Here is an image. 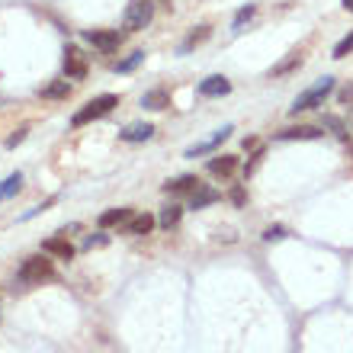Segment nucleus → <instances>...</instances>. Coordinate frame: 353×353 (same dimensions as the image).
<instances>
[{"label": "nucleus", "mask_w": 353, "mask_h": 353, "mask_svg": "<svg viewBox=\"0 0 353 353\" xmlns=\"http://www.w3.org/2000/svg\"><path fill=\"white\" fill-rule=\"evenodd\" d=\"M331 93H334V77H318V81L308 87V90H302L296 100H292V106H289V116H299V112L315 110V106H321V103H325Z\"/></svg>", "instance_id": "f257e3e1"}, {"label": "nucleus", "mask_w": 353, "mask_h": 353, "mask_svg": "<svg viewBox=\"0 0 353 353\" xmlns=\"http://www.w3.org/2000/svg\"><path fill=\"white\" fill-rule=\"evenodd\" d=\"M154 19V3L151 0H129V7L122 13V29L125 32H141Z\"/></svg>", "instance_id": "f03ea898"}, {"label": "nucleus", "mask_w": 353, "mask_h": 353, "mask_svg": "<svg viewBox=\"0 0 353 353\" xmlns=\"http://www.w3.org/2000/svg\"><path fill=\"white\" fill-rule=\"evenodd\" d=\"M112 106H119V97H116V93H103V97H97V100L84 103V110L74 112L71 125H87V122H93V119H100V116H106V112H112Z\"/></svg>", "instance_id": "7ed1b4c3"}, {"label": "nucleus", "mask_w": 353, "mask_h": 353, "mask_svg": "<svg viewBox=\"0 0 353 353\" xmlns=\"http://www.w3.org/2000/svg\"><path fill=\"white\" fill-rule=\"evenodd\" d=\"M52 276H55V267H52V261H46V257H29V261H23V267L17 270V279L26 283V286H36V283L52 279Z\"/></svg>", "instance_id": "20e7f679"}, {"label": "nucleus", "mask_w": 353, "mask_h": 353, "mask_svg": "<svg viewBox=\"0 0 353 353\" xmlns=\"http://www.w3.org/2000/svg\"><path fill=\"white\" fill-rule=\"evenodd\" d=\"M84 42H90V46L100 48V52H112V48H119L122 36H119V29H87Z\"/></svg>", "instance_id": "39448f33"}, {"label": "nucleus", "mask_w": 353, "mask_h": 353, "mask_svg": "<svg viewBox=\"0 0 353 353\" xmlns=\"http://www.w3.org/2000/svg\"><path fill=\"white\" fill-rule=\"evenodd\" d=\"M87 55L81 52L77 46H68L65 48V74L71 77V81H84L87 77Z\"/></svg>", "instance_id": "423d86ee"}, {"label": "nucleus", "mask_w": 353, "mask_h": 353, "mask_svg": "<svg viewBox=\"0 0 353 353\" xmlns=\"http://www.w3.org/2000/svg\"><path fill=\"white\" fill-rule=\"evenodd\" d=\"M232 132H234V125H222V129H215L212 139H205V141H199V145H193V148H186L183 158H203V154H212L225 139H232Z\"/></svg>", "instance_id": "0eeeda50"}, {"label": "nucleus", "mask_w": 353, "mask_h": 353, "mask_svg": "<svg viewBox=\"0 0 353 353\" xmlns=\"http://www.w3.org/2000/svg\"><path fill=\"white\" fill-rule=\"evenodd\" d=\"M196 93L199 97H228L232 93V81L225 74H212V77H205V81H199Z\"/></svg>", "instance_id": "6e6552de"}, {"label": "nucleus", "mask_w": 353, "mask_h": 353, "mask_svg": "<svg viewBox=\"0 0 353 353\" xmlns=\"http://www.w3.org/2000/svg\"><path fill=\"white\" fill-rule=\"evenodd\" d=\"M196 190H199V180L193 174H183V176H176V180H170V183H164V193H170V196H193Z\"/></svg>", "instance_id": "1a4fd4ad"}, {"label": "nucleus", "mask_w": 353, "mask_h": 353, "mask_svg": "<svg viewBox=\"0 0 353 353\" xmlns=\"http://www.w3.org/2000/svg\"><path fill=\"white\" fill-rule=\"evenodd\" d=\"M42 251L58 257V261H71L74 257V244L68 241V238H48V241H42Z\"/></svg>", "instance_id": "9d476101"}, {"label": "nucleus", "mask_w": 353, "mask_h": 353, "mask_svg": "<svg viewBox=\"0 0 353 353\" xmlns=\"http://www.w3.org/2000/svg\"><path fill=\"white\" fill-rule=\"evenodd\" d=\"M279 141H308V139H321V129L318 125H296V129H283L276 132Z\"/></svg>", "instance_id": "9b49d317"}, {"label": "nucleus", "mask_w": 353, "mask_h": 353, "mask_svg": "<svg viewBox=\"0 0 353 353\" xmlns=\"http://www.w3.org/2000/svg\"><path fill=\"white\" fill-rule=\"evenodd\" d=\"M151 135H154V125H151V122H135V125H129L125 132H119V139H122V141H129V145L148 141Z\"/></svg>", "instance_id": "f8f14e48"}, {"label": "nucleus", "mask_w": 353, "mask_h": 353, "mask_svg": "<svg viewBox=\"0 0 353 353\" xmlns=\"http://www.w3.org/2000/svg\"><path fill=\"white\" fill-rule=\"evenodd\" d=\"M154 225H158V219H154V215H148V212L132 215L129 225H125V234H135V238H141V234H148Z\"/></svg>", "instance_id": "ddd939ff"}, {"label": "nucleus", "mask_w": 353, "mask_h": 353, "mask_svg": "<svg viewBox=\"0 0 353 353\" xmlns=\"http://www.w3.org/2000/svg\"><path fill=\"white\" fill-rule=\"evenodd\" d=\"M219 199H222V193H219V190H212V186H203V183H199V190L190 196V209H205V205L219 203Z\"/></svg>", "instance_id": "4468645a"}, {"label": "nucleus", "mask_w": 353, "mask_h": 353, "mask_svg": "<svg viewBox=\"0 0 353 353\" xmlns=\"http://www.w3.org/2000/svg\"><path fill=\"white\" fill-rule=\"evenodd\" d=\"M238 170V158L234 154H219V158L209 161V174L215 176H232Z\"/></svg>", "instance_id": "2eb2a0df"}, {"label": "nucleus", "mask_w": 353, "mask_h": 353, "mask_svg": "<svg viewBox=\"0 0 353 353\" xmlns=\"http://www.w3.org/2000/svg\"><path fill=\"white\" fill-rule=\"evenodd\" d=\"M209 36H212V29H209V26H196L193 32L183 39V46H180V55H186V52H190V48H196V46H203Z\"/></svg>", "instance_id": "dca6fc26"}, {"label": "nucleus", "mask_w": 353, "mask_h": 353, "mask_svg": "<svg viewBox=\"0 0 353 353\" xmlns=\"http://www.w3.org/2000/svg\"><path fill=\"white\" fill-rule=\"evenodd\" d=\"M132 215H135L132 209H110V212H103V215H100V228H112V225L129 222Z\"/></svg>", "instance_id": "f3484780"}, {"label": "nucleus", "mask_w": 353, "mask_h": 353, "mask_svg": "<svg viewBox=\"0 0 353 353\" xmlns=\"http://www.w3.org/2000/svg\"><path fill=\"white\" fill-rule=\"evenodd\" d=\"M299 65H302V52H292V55L283 58L279 65L270 68V77H283V74H289V71H296Z\"/></svg>", "instance_id": "a211bd4d"}, {"label": "nucleus", "mask_w": 353, "mask_h": 353, "mask_svg": "<svg viewBox=\"0 0 353 353\" xmlns=\"http://www.w3.org/2000/svg\"><path fill=\"white\" fill-rule=\"evenodd\" d=\"M141 106H148V110H168L170 106L168 90H148L141 97Z\"/></svg>", "instance_id": "6ab92c4d"}, {"label": "nucleus", "mask_w": 353, "mask_h": 353, "mask_svg": "<svg viewBox=\"0 0 353 353\" xmlns=\"http://www.w3.org/2000/svg\"><path fill=\"white\" fill-rule=\"evenodd\" d=\"M23 190V174H10L7 180H0V203L10 199V196H17Z\"/></svg>", "instance_id": "aec40b11"}, {"label": "nucleus", "mask_w": 353, "mask_h": 353, "mask_svg": "<svg viewBox=\"0 0 353 353\" xmlns=\"http://www.w3.org/2000/svg\"><path fill=\"white\" fill-rule=\"evenodd\" d=\"M180 219H183V209H180V205H164L158 215V225L161 228H174Z\"/></svg>", "instance_id": "412c9836"}, {"label": "nucleus", "mask_w": 353, "mask_h": 353, "mask_svg": "<svg viewBox=\"0 0 353 353\" xmlns=\"http://www.w3.org/2000/svg\"><path fill=\"white\" fill-rule=\"evenodd\" d=\"M68 93H71V84H68V81H58V84L46 87L42 97H46V100H61V97H68Z\"/></svg>", "instance_id": "4be33fe9"}, {"label": "nucleus", "mask_w": 353, "mask_h": 353, "mask_svg": "<svg viewBox=\"0 0 353 353\" xmlns=\"http://www.w3.org/2000/svg\"><path fill=\"white\" fill-rule=\"evenodd\" d=\"M141 61H145V52H132L125 61H119V65H116V71H119V74H125V71H132V68H139Z\"/></svg>", "instance_id": "5701e85b"}, {"label": "nucleus", "mask_w": 353, "mask_h": 353, "mask_svg": "<svg viewBox=\"0 0 353 353\" xmlns=\"http://www.w3.org/2000/svg\"><path fill=\"white\" fill-rule=\"evenodd\" d=\"M254 13H257V7H254V3H248V7H241V10H238V13H234V23H232V29H241L244 23H248V19L254 17Z\"/></svg>", "instance_id": "b1692460"}, {"label": "nucleus", "mask_w": 353, "mask_h": 353, "mask_svg": "<svg viewBox=\"0 0 353 353\" xmlns=\"http://www.w3.org/2000/svg\"><path fill=\"white\" fill-rule=\"evenodd\" d=\"M350 52H353V29H350V32H347V36L334 46V58H347Z\"/></svg>", "instance_id": "393cba45"}, {"label": "nucleus", "mask_w": 353, "mask_h": 353, "mask_svg": "<svg viewBox=\"0 0 353 353\" xmlns=\"http://www.w3.org/2000/svg\"><path fill=\"white\" fill-rule=\"evenodd\" d=\"M286 238V228L283 225H270L267 232H263V241H283Z\"/></svg>", "instance_id": "a878e982"}, {"label": "nucleus", "mask_w": 353, "mask_h": 353, "mask_svg": "<svg viewBox=\"0 0 353 353\" xmlns=\"http://www.w3.org/2000/svg\"><path fill=\"white\" fill-rule=\"evenodd\" d=\"M103 244H110V238H106V234H90V238H84V248H87V251H93V248H103Z\"/></svg>", "instance_id": "bb28decb"}, {"label": "nucleus", "mask_w": 353, "mask_h": 353, "mask_svg": "<svg viewBox=\"0 0 353 353\" xmlns=\"http://www.w3.org/2000/svg\"><path fill=\"white\" fill-rule=\"evenodd\" d=\"M26 132H29V129H17V132H13V135L7 139V148H17L19 141H26Z\"/></svg>", "instance_id": "cd10ccee"}, {"label": "nucleus", "mask_w": 353, "mask_h": 353, "mask_svg": "<svg viewBox=\"0 0 353 353\" xmlns=\"http://www.w3.org/2000/svg\"><path fill=\"white\" fill-rule=\"evenodd\" d=\"M337 100L344 103V106H347V103H353V84H347V87H344V90L337 93Z\"/></svg>", "instance_id": "c85d7f7f"}, {"label": "nucleus", "mask_w": 353, "mask_h": 353, "mask_svg": "<svg viewBox=\"0 0 353 353\" xmlns=\"http://www.w3.org/2000/svg\"><path fill=\"white\" fill-rule=\"evenodd\" d=\"M232 203H234V205H241V203H244V190H241V186H238V190L232 193Z\"/></svg>", "instance_id": "c756f323"}, {"label": "nucleus", "mask_w": 353, "mask_h": 353, "mask_svg": "<svg viewBox=\"0 0 353 353\" xmlns=\"http://www.w3.org/2000/svg\"><path fill=\"white\" fill-rule=\"evenodd\" d=\"M244 151H257V139H244Z\"/></svg>", "instance_id": "7c9ffc66"}, {"label": "nucleus", "mask_w": 353, "mask_h": 353, "mask_svg": "<svg viewBox=\"0 0 353 353\" xmlns=\"http://www.w3.org/2000/svg\"><path fill=\"white\" fill-rule=\"evenodd\" d=\"M344 7H347V10H350V13H353V0H344Z\"/></svg>", "instance_id": "2f4dec72"}]
</instances>
